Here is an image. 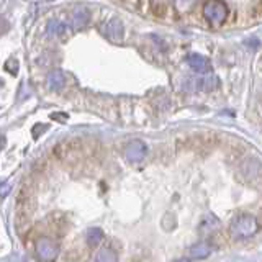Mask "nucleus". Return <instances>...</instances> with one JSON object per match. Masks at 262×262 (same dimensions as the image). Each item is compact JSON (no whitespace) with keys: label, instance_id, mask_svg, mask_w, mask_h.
I'll return each instance as SVG.
<instances>
[{"label":"nucleus","instance_id":"obj_2","mask_svg":"<svg viewBox=\"0 0 262 262\" xmlns=\"http://www.w3.org/2000/svg\"><path fill=\"white\" fill-rule=\"evenodd\" d=\"M231 229L237 237H251L257 233V220L249 213H243L233 220Z\"/></svg>","mask_w":262,"mask_h":262},{"label":"nucleus","instance_id":"obj_9","mask_svg":"<svg viewBox=\"0 0 262 262\" xmlns=\"http://www.w3.org/2000/svg\"><path fill=\"white\" fill-rule=\"evenodd\" d=\"M87 23H89V12L85 10V8H77V10L74 12V15H72V27H74V30L84 28Z\"/></svg>","mask_w":262,"mask_h":262},{"label":"nucleus","instance_id":"obj_12","mask_svg":"<svg viewBox=\"0 0 262 262\" xmlns=\"http://www.w3.org/2000/svg\"><path fill=\"white\" fill-rule=\"evenodd\" d=\"M64 31V25L59 20H51L48 23V35L49 36H59Z\"/></svg>","mask_w":262,"mask_h":262},{"label":"nucleus","instance_id":"obj_10","mask_svg":"<svg viewBox=\"0 0 262 262\" xmlns=\"http://www.w3.org/2000/svg\"><path fill=\"white\" fill-rule=\"evenodd\" d=\"M196 90H213L216 87L218 80L215 77H202V79H192Z\"/></svg>","mask_w":262,"mask_h":262},{"label":"nucleus","instance_id":"obj_7","mask_svg":"<svg viewBox=\"0 0 262 262\" xmlns=\"http://www.w3.org/2000/svg\"><path fill=\"white\" fill-rule=\"evenodd\" d=\"M66 85V76L62 74V71L56 69L53 72H49L48 76V87L51 90H61Z\"/></svg>","mask_w":262,"mask_h":262},{"label":"nucleus","instance_id":"obj_3","mask_svg":"<svg viewBox=\"0 0 262 262\" xmlns=\"http://www.w3.org/2000/svg\"><path fill=\"white\" fill-rule=\"evenodd\" d=\"M36 252L41 260H53L57 256V246L49 237H41L36 243Z\"/></svg>","mask_w":262,"mask_h":262},{"label":"nucleus","instance_id":"obj_5","mask_svg":"<svg viewBox=\"0 0 262 262\" xmlns=\"http://www.w3.org/2000/svg\"><path fill=\"white\" fill-rule=\"evenodd\" d=\"M102 33L110 41L118 43V41L123 39V33H125V30H123V23L118 18H112L110 21H106L102 27Z\"/></svg>","mask_w":262,"mask_h":262},{"label":"nucleus","instance_id":"obj_15","mask_svg":"<svg viewBox=\"0 0 262 262\" xmlns=\"http://www.w3.org/2000/svg\"><path fill=\"white\" fill-rule=\"evenodd\" d=\"M12 192V185L8 182H0V199H4Z\"/></svg>","mask_w":262,"mask_h":262},{"label":"nucleus","instance_id":"obj_1","mask_svg":"<svg viewBox=\"0 0 262 262\" xmlns=\"http://www.w3.org/2000/svg\"><path fill=\"white\" fill-rule=\"evenodd\" d=\"M228 5L223 0H208L203 7V15L211 27H220L228 18Z\"/></svg>","mask_w":262,"mask_h":262},{"label":"nucleus","instance_id":"obj_4","mask_svg":"<svg viewBox=\"0 0 262 262\" xmlns=\"http://www.w3.org/2000/svg\"><path fill=\"white\" fill-rule=\"evenodd\" d=\"M147 154V146L139 141V139H135L126 146V151H125V158L129 162H141Z\"/></svg>","mask_w":262,"mask_h":262},{"label":"nucleus","instance_id":"obj_11","mask_svg":"<svg viewBox=\"0 0 262 262\" xmlns=\"http://www.w3.org/2000/svg\"><path fill=\"white\" fill-rule=\"evenodd\" d=\"M102 237H103V233L100 228H90L87 231V244L90 248H97V246L100 244Z\"/></svg>","mask_w":262,"mask_h":262},{"label":"nucleus","instance_id":"obj_13","mask_svg":"<svg viewBox=\"0 0 262 262\" xmlns=\"http://www.w3.org/2000/svg\"><path fill=\"white\" fill-rule=\"evenodd\" d=\"M95 260H100V262H113V260H117V256H115V252L112 249H100L98 251V254L95 256Z\"/></svg>","mask_w":262,"mask_h":262},{"label":"nucleus","instance_id":"obj_14","mask_svg":"<svg viewBox=\"0 0 262 262\" xmlns=\"http://www.w3.org/2000/svg\"><path fill=\"white\" fill-rule=\"evenodd\" d=\"M174 2H176V7L180 13H187L195 5L196 0H174Z\"/></svg>","mask_w":262,"mask_h":262},{"label":"nucleus","instance_id":"obj_6","mask_svg":"<svg viewBox=\"0 0 262 262\" xmlns=\"http://www.w3.org/2000/svg\"><path fill=\"white\" fill-rule=\"evenodd\" d=\"M187 64L190 66L192 71L199 74H208L211 71V64L207 57H203L200 54H188L187 56Z\"/></svg>","mask_w":262,"mask_h":262},{"label":"nucleus","instance_id":"obj_8","mask_svg":"<svg viewBox=\"0 0 262 262\" xmlns=\"http://www.w3.org/2000/svg\"><path fill=\"white\" fill-rule=\"evenodd\" d=\"M211 254V246L208 243H196L190 248V256L193 259H203V257H208Z\"/></svg>","mask_w":262,"mask_h":262}]
</instances>
